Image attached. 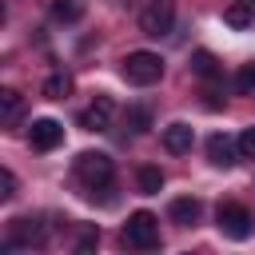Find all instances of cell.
Masks as SVG:
<instances>
[{"instance_id":"44dd1931","label":"cell","mask_w":255,"mask_h":255,"mask_svg":"<svg viewBox=\"0 0 255 255\" xmlns=\"http://www.w3.org/2000/svg\"><path fill=\"white\" fill-rule=\"evenodd\" d=\"M96 243H100V235H96V231H88V235H80L76 251H80V255H88V251H96Z\"/></svg>"},{"instance_id":"ba28073f","label":"cell","mask_w":255,"mask_h":255,"mask_svg":"<svg viewBox=\"0 0 255 255\" xmlns=\"http://www.w3.org/2000/svg\"><path fill=\"white\" fill-rule=\"evenodd\" d=\"M207 159H211L215 167H235V163L243 159V151H239V139H231V135L215 131V135L207 139Z\"/></svg>"},{"instance_id":"5bb4252c","label":"cell","mask_w":255,"mask_h":255,"mask_svg":"<svg viewBox=\"0 0 255 255\" xmlns=\"http://www.w3.org/2000/svg\"><path fill=\"white\" fill-rule=\"evenodd\" d=\"M191 72H195L199 80H219V60H215L207 48H199V52H191Z\"/></svg>"},{"instance_id":"8992f818","label":"cell","mask_w":255,"mask_h":255,"mask_svg":"<svg viewBox=\"0 0 255 255\" xmlns=\"http://www.w3.org/2000/svg\"><path fill=\"white\" fill-rule=\"evenodd\" d=\"M28 143L36 147V151H52V147H60L64 143V124L60 120H32V128H28Z\"/></svg>"},{"instance_id":"52a82bcc","label":"cell","mask_w":255,"mask_h":255,"mask_svg":"<svg viewBox=\"0 0 255 255\" xmlns=\"http://www.w3.org/2000/svg\"><path fill=\"white\" fill-rule=\"evenodd\" d=\"M112 116H116V100H112V96H96V100L80 112V128H88V131H104V128L112 124Z\"/></svg>"},{"instance_id":"e0dca14e","label":"cell","mask_w":255,"mask_h":255,"mask_svg":"<svg viewBox=\"0 0 255 255\" xmlns=\"http://www.w3.org/2000/svg\"><path fill=\"white\" fill-rule=\"evenodd\" d=\"M235 92H239V96L255 92V64H243V68L235 72Z\"/></svg>"},{"instance_id":"8fae6325","label":"cell","mask_w":255,"mask_h":255,"mask_svg":"<svg viewBox=\"0 0 255 255\" xmlns=\"http://www.w3.org/2000/svg\"><path fill=\"white\" fill-rule=\"evenodd\" d=\"M255 20V0H231L223 8V24L227 28H247Z\"/></svg>"},{"instance_id":"ac0fdd59","label":"cell","mask_w":255,"mask_h":255,"mask_svg":"<svg viewBox=\"0 0 255 255\" xmlns=\"http://www.w3.org/2000/svg\"><path fill=\"white\" fill-rule=\"evenodd\" d=\"M128 128L131 131H147L151 128V112L147 108H128Z\"/></svg>"},{"instance_id":"3957f363","label":"cell","mask_w":255,"mask_h":255,"mask_svg":"<svg viewBox=\"0 0 255 255\" xmlns=\"http://www.w3.org/2000/svg\"><path fill=\"white\" fill-rule=\"evenodd\" d=\"M112 175H116L112 155H104V151H80V155H76V179H80L88 191L112 183Z\"/></svg>"},{"instance_id":"7c38bea8","label":"cell","mask_w":255,"mask_h":255,"mask_svg":"<svg viewBox=\"0 0 255 255\" xmlns=\"http://www.w3.org/2000/svg\"><path fill=\"white\" fill-rule=\"evenodd\" d=\"M84 12H88V0H52L56 24H76V20H84Z\"/></svg>"},{"instance_id":"9c48e42d","label":"cell","mask_w":255,"mask_h":255,"mask_svg":"<svg viewBox=\"0 0 255 255\" xmlns=\"http://www.w3.org/2000/svg\"><path fill=\"white\" fill-rule=\"evenodd\" d=\"M191 143H195V131H191V124L175 120V124H167V128H163V147H167L171 155H183V151H191Z\"/></svg>"},{"instance_id":"5b68a950","label":"cell","mask_w":255,"mask_h":255,"mask_svg":"<svg viewBox=\"0 0 255 255\" xmlns=\"http://www.w3.org/2000/svg\"><path fill=\"white\" fill-rule=\"evenodd\" d=\"M215 223H219V231L227 235V239H247L251 235V211L243 207V203H219V211H215Z\"/></svg>"},{"instance_id":"4fadbf2b","label":"cell","mask_w":255,"mask_h":255,"mask_svg":"<svg viewBox=\"0 0 255 255\" xmlns=\"http://www.w3.org/2000/svg\"><path fill=\"white\" fill-rule=\"evenodd\" d=\"M0 116H4V124H8V128L24 116V96H20L16 88H4V92H0Z\"/></svg>"},{"instance_id":"6da1fadb","label":"cell","mask_w":255,"mask_h":255,"mask_svg":"<svg viewBox=\"0 0 255 255\" xmlns=\"http://www.w3.org/2000/svg\"><path fill=\"white\" fill-rule=\"evenodd\" d=\"M120 72H124L128 84L147 88V84H155V80L163 76V60H159V52H128Z\"/></svg>"},{"instance_id":"9a60e30c","label":"cell","mask_w":255,"mask_h":255,"mask_svg":"<svg viewBox=\"0 0 255 255\" xmlns=\"http://www.w3.org/2000/svg\"><path fill=\"white\" fill-rule=\"evenodd\" d=\"M48 100H68V92H72V76L68 72H52L48 80H44V88H40Z\"/></svg>"},{"instance_id":"7a4b0ae2","label":"cell","mask_w":255,"mask_h":255,"mask_svg":"<svg viewBox=\"0 0 255 255\" xmlns=\"http://www.w3.org/2000/svg\"><path fill=\"white\" fill-rule=\"evenodd\" d=\"M124 243L135 251H155L159 247V219L151 211H131L124 227Z\"/></svg>"},{"instance_id":"277c9868","label":"cell","mask_w":255,"mask_h":255,"mask_svg":"<svg viewBox=\"0 0 255 255\" xmlns=\"http://www.w3.org/2000/svg\"><path fill=\"white\" fill-rule=\"evenodd\" d=\"M175 24V0H147L139 12V32L143 36H167Z\"/></svg>"},{"instance_id":"ffe728a7","label":"cell","mask_w":255,"mask_h":255,"mask_svg":"<svg viewBox=\"0 0 255 255\" xmlns=\"http://www.w3.org/2000/svg\"><path fill=\"white\" fill-rule=\"evenodd\" d=\"M16 195V175L8 167H0V199H12Z\"/></svg>"},{"instance_id":"30bf717a","label":"cell","mask_w":255,"mask_h":255,"mask_svg":"<svg viewBox=\"0 0 255 255\" xmlns=\"http://www.w3.org/2000/svg\"><path fill=\"white\" fill-rule=\"evenodd\" d=\"M199 199L195 195H179V199H171V207H167V215H171V223H179V227H191L195 219H199Z\"/></svg>"},{"instance_id":"2e32d148","label":"cell","mask_w":255,"mask_h":255,"mask_svg":"<svg viewBox=\"0 0 255 255\" xmlns=\"http://www.w3.org/2000/svg\"><path fill=\"white\" fill-rule=\"evenodd\" d=\"M135 183H139L143 195H159V187H163V171L151 167V163H143V167L135 171Z\"/></svg>"},{"instance_id":"d6986e66","label":"cell","mask_w":255,"mask_h":255,"mask_svg":"<svg viewBox=\"0 0 255 255\" xmlns=\"http://www.w3.org/2000/svg\"><path fill=\"white\" fill-rule=\"evenodd\" d=\"M239 151H243V159H255V128L239 131Z\"/></svg>"}]
</instances>
